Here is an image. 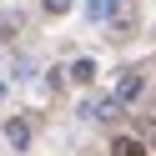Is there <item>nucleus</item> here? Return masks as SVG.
I'll use <instances>...</instances> for the list:
<instances>
[{"label":"nucleus","instance_id":"nucleus-1","mask_svg":"<svg viewBox=\"0 0 156 156\" xmlns=\"http://www.w3.org/2000/svg\"><path fill=\"white\" fill-rule=\"evenodd\" d=\"M141 91H146V76H141V71H121V81H116V96H111V101H116V106H131Z\"/></svg>","mask_w":156,"mask_h":156},{"label":"nucleus","instance_id":"nucleus-5","mask_svg":"<svg viewBox=\"0 0 156 156\" xmlns=\"http://www.w3.org/2000/svg\"><path fill=\"white\" fill-rule=\"evenodd\" d=\"M136 141H141V146H156V116H141V121H136Z\"/></svg>","mask_w":156,"mask_h":156},{"label":"nucleus","instance_id":"nucleus-7","mask_svg":"<svg viewBox=\"0 0 156 156\" xmlns=\"http://www.w3.org/2000/svg\"><path fill=\"white\" fill-rule=\"evenodd\" d=\"M86 15H91V20H106V15H116V0H91Z\"/></svg>","mask_w":156,"mask_h":156},{"label":"nucleus","instance_id":"nucleus-4","mask_svg":"<svg viewBox=\"0 0 156 156\" xmlns=\"http://www.w3.org/2000/svg\"><path fill=\"white\" fill-rule=\"evenodd\" d=\"M5 141H10L15 151H20V146L30 141V126H25V121H10V126H5Z\"/></svg>","mask_w":156,"mask_h":156},{"label":"nucleus","instance_id":"nucleus-9","mask_svg":"<svg viewBox=\"0 0 156 156\" xmlns=\"http://www.w3.org/2000/svg\"><path fill=\"white\" fill-rule=\"evenodd\" d=\"M5 30H20V15H0V35Z\"/></svg>","mask_w":156,"mask_h":156},{"label":"nucleus","instance_id":"nucleus-8","mask_svg":"<svg viewBox=\"0 0 156 156\" xmlns=\"http://www.w3.org/2000/svg\"><path fill=\"white\" fill-rule=\"evenodd\" d=\"M41 5H45V15H66L71 10V0H41Z\"/></svg>","mask_w":156,"mask_h":156},{"label":"nucleus","instance_id":"nucleus-6","mask_svg":"<svg viewBox=\"0 0 156 156\" xmlns=\"http://www.w3.org/2000/svg\"><path fill=\"white\" fill-rule=\"evenodd\" d=\"M71 81L91 86V81H96V61H76V66H71Z\"/></svg>","mask_w":156,"mask_h":156},{"label":"nucleus","instance_id":"nucleus-10","mask_svg":"<svg viewBox=\"0 0 156 156\" xmlns=\"http://www.w3.org/2000/svg\"><path fill=\"white\" fill-rule=\"evenodd\" d=\"M0 101H5V86H0Z\"/></svg>","mask_w":156,"mask_h":156},{"label":"nucleus","instance_id":"nucleus-2","mask_svg":"<svg viewBox=\"0 0 156 156\" xmlns=\"http://www.w3.org/2000/svg\"><path fill=\"white\" fill-rule=\"evenodd\" d=\"M111 156H151L136 136H111Z\"/></svg>","mask_w":156,"mask_h":156},{"label":"nucleus","instance_id":"nucleus-3","mask_svg":"<svg viewBox=\"0 0 156 156\" xmlns=\"http://www.w3.org/2000/svg\"><path fill=\"white\" fill-rule=\"evenodd\" d=\"M81 116H86V121H111V116H116V101H86Z\"/></svg>","mask_w":156,"mask_h":156}]
</instances>
